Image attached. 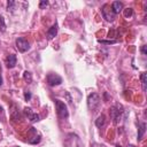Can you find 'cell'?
<instances>
[{
    "instance_id": "1",
    "label": "cell",
    "mask_w": 147,
    "mask_h": 147,
    "mask_svg": "<svg viewBox=\"0 0 147 147\" xmlns=\"http://www.w3.org/2000/svg\"><path fill=\"white\" fill-rule=\"evenodd\" d=\"M109 113H110V117H111L113 122H114L115 124H117V123L122 119L123 114L125 113V110H124V108H123L122 105L116 103L115 106H113V107L109 109Z\"/></svg>"
},
{
    "instance_id": "2",
    "label": "cell",
    "mask_w": 147,
    "mask_h": 147,
    "mask_svg": "<svg viewBox=\"0 0 147 147\" xmlns=\"http://www.w3.org/2000/svg\"><path fill=\"white\" fill-rule=\"evenodd\" d=\"M101 105V98L98 93H91L87 96V107L91 111H95Z\"/></svg>"
},
{
    "instance_id": "3",
    "label": "cell",
    "mask_w": 147,
    "mask_h": 147,
    "mask_svg": "<svg viewBox=\"0 0 147 147\" xmlns=\"http://www.w3.org/2000/svg\"><path fill=\"white\" fill-rule=\"evenodd\" d=\"M55 107H56V113H57L60 118H67L69 116L67 105L63 101H61L59 99H55Z\"/></svg>"
},
{
    "instance_id": "4",
    "label": "cell",
    "mask_w": 147,
    "mask_h": 147,
    "mask_svg": "<svg viewBox=\"0 0 147 147\" xmlns=\"http://www.w3.org/2000/svg\"><path fill=\"white\" fill-rule=\"evenodd\" d=\"M101 13H102V16H103V18H105L106 21L113 22V21L115 20L116 14L111 10V7H110L109 5H103V7H102V9H101Z\"/></svg>"
},
{
    "instance_id": "5",
    "label": "cell",
    "mask_w": 147,
    "mask_h": 147,
    "mask_svg": "<svg viewBox=\"0 0 147 147\" xmlns=\"http://www.w3.org/2000/svg\"><path fill=\"white\" fill-rule=\"evenodd\" d=\"M16 48H17L21 53H24V52H26V51L30 49V42H29L25 38L20 37V38L16 39Z\"/></svg>"
},
{
    "instance_id": "6",
    "label": "cell",
    "mask_w": 147,
    "mask_h": 147,
    "mask_svg": "<svg viewBox=\"0 0 147 147\" xmlns=\"http://www.w3.org/2000/svg\"><path fill=\"white\" fill-rule=\"evenodd\" d=\"M47 79V83L49 86H56V85H60L62 83V77L59 76L57 74H54V72H49L46 77Z\"/></svg>"
},
{
    "instance_id": "7",
    "label": "cell",
    "mask_w": 147,
    "mask_h": 147,
    "mask_svg": "<svg viewBox=\"0 0 147 147\" xmlns=\"http://www.w3.org/2000/svg\"><path fill=\"white\" fill-rule=\"evenodd\" d=\"M28 136L30 137L29 138V142L30 144H38L40 141V134L37 132V130L34 127H30L29 132H28Z\"/></svg>"
},
{
    "instance_id": "8",
    "label": "cell",
    "mask_w": 147,
    "mask_h": 147,
    "mask_svg": "<svg viewBox=\"0 0 147 147\" xmlns=\"http://www.w3.org/2000/svg\"><path fill=\"white\" fill-rule=\"evenodd\" d=\"M24 114L26 115V117H28V118L30 119V122H32V123L38 122V121L40 119V116H39L37 113H33L32 109L29 108V107H25V108H24Z\"/></svg>"
},
{
    "instance_id": "9",
    "label": "cell",
    "mask_w": 147,
    "mask_h": 147,
    "mask_svg": "<svg viewBox=\"0 0 147 147\" xmlns=\"http://www.w3.org/2000/svg\"><path fill=\"white\" fill-rule=\"evenodd\" d=\"M57 30H59V25H57V23L53 24V25L49 28V30L47 31V38H48V39H53V38L56 36Z\"/></svg>"
},
{
    "instance_id": "10",
    "label": "cell",
    "mask_w": 147,
    "mask_h": 147,
    "mask_svg": "<svg viewBox=\"0 0 147 147\" xmlns=\"http://www.w3.org/2000/svg\"><path fill=\"white\" fill-rule=\"evenodd\" d=\"M16 62H17V57H16V55L15 54H10V55H8V57H7V68H9V69H11V68H14L15 65H16Z\"/></svg>"
},
{
    "instance_id": "11",
    "label": "cell",
    "mask_w": 147,
    "mask_h": 147,
    "mask_svg": "<svg viewBox=\"0 0 147 147\" xmlns=\"http://www.w3.org/2000/svg\"><path fill=\"white\" fill-rule=\"evenodd\" d=\"M111 10L115 13V14H119L122 10H123V3L121 1H114L111 3Z\"/></svg>"
},
{
    "instance_id": "12",
    "label": "cell",
    "mask_w": 147,
    "mask_h": 147,
    "mask_svg": "<svg viewBox=\"0 0 147 147\" xmlns=\"http://www.w3.org/2000/svg\"><path fill=\"white\" fill-rule=\"evenodd\" d=\"M145 132H146V123H140L139 127H138V140L139 141L142 139Z\"/></svg>"
},
{
    "instance_id": "13",
    "label": "cell",
    "mask_w": 147,
    "mask_h": 147,
    "mask_svg": "<svg viewBox=\"0 0 147 147\" xmlns=\"http://www.w3.org/2000/svg\"><path fill=\"white\" fill-rule=\"evenodd\" d=\"M140 80H141V85H142V91L146 92V90H147V74L146 72H141Z\"/></svg>"
},
{
    "instance_id": "14",
    "label": "cell",
    "mask_w": 147,
    "mask_h": 147,
    "mask_svg": "<svg viewBox=\"0 0 147 147\" xmlns=\"http://www.w3.org/2000/svg\"><path fill=\"white\" fill-rule=\"evenodd\" d=\"M105 123H106V116H105L103 114H101V115L95 119V125H96L98 127H102V126L105 125Z\"/></svg>"
},
{
    "instance_id": "15",
    "label": "cell",
    "mask_w": 147,
    "mask_h": 147,
    "mask_svg": "<svg viewBox=\"0 0 147 147\" xmlns=\"http://www.w3.org/2000/svg\"><path fill=\"white\" fill-rule=\"evenodd\" d=\"M23 78H24V80L26 82V83H31L32 82V75H31V72L30 71H24V74H23Z\"/></svg>"
},
{
    "instance_id": "16",
    "label": "cell",
    "mask_w": 147,
    "mask_h": 147,
    "mask_svg": "<svg viewBox=\"0 0 147 147\" xmlns=\"http://www.w3.org/2000/svg\"><path fill=\"white\" fill-rule=\"evenodd\" d=\"M20 118H21V116H20V113H18V110H15V111H13L11 113V119L13 121H20Z\"/></svg>"
},
{
    "instance_id": "17",
    "label": "cell",
    "mask_w": 147,
    "mask_h": 147,
    "mask_svg": "<svg viewBox=\"0 0 147 147\" xmlns=\"http://www.w3.org/2000/svg\"><path fill=\"white\" fill-rule=\"evenodd\" d=\"M0 31L1 32L6 31V24H5V20L2 17V15H0Z\"/></svg>"
},
{
    "instance_id": "18",
    "label": "cell",
    "mask_w": 147,
    "mask_h": 147,
    "mask_svg": "<svg viewBox=\"0 0 147 147\" xmlns=\"http://www.w3.org/2000/svg\"><path fill=\"white\" fill-rule=\"evenodd\" d=\"M133 15V9L132 8H125L124 9V16L125 17H131Z\"/></svg>"
},
{
    "instance_id": "19",
    "label": "cell",
    "mask_w": 147,
    "mask_h": 147,
    "mask_svg": "<svg viewBox=\"0 0 147 147\" xmlns=\"http://www.w3.org/2000/svg\"><path fill=\"white\" fill-rule=\"evenodd\" d=\"M98 41H99L100 44H105V45H111V44L117 42V40H115V39H113V40H101V39H99Z\"/></svg>"
},
{
    "instance_id": "20",
    "label": "cell",
    "mask_w": 147,
    "mask_h": 147,
    "mask_svg": "<svg viewBox=\"0 0 147 147\" xmlns=\"http://www.w3.org/2000/svg\"><path fill=\"white\" fill-rule=\"evenodd\" d=\"M14 6H15V1H13V0H9V1L7 2V9H8V10L13 11Z\"/></svg>"
},
{
    "instance_id": "21",
    "label": "cell",
    "mask_w": 147,
    "mask_h": 147,
    "mask_svg": "<svg viewBox=\"0 0 147 147\" xmlns=\"http://www.w3.org/2000/svg\"><path fill=\"white\" fill-rule=\"evenodd\" d=\"M31 96H32V94H31V92H29V91H26V92L24 93V99H25V101H29V100L31 99Z\"/></svg>"
},
{
    "instance_id": "22",
    "label": "cell",
    "mask_w": 147,
    "mask_h": 147,
    "mask_svg": "<svg viewBox=\"0 0 147 147\" xmlns=\"http://www.w3.org/2000/svg\"><path fill=\"white\" fill-rule=\"evenodd\" d=\"M91 147H107L106 145H103V144H98V142H93V144H91Z\"/></svg>"
},
{
    "instance_id": "23",
    "label": "cell",
    "mask_w": 147,
    "mask_h": 147,
    "mask_svg": "<svg viewBox=\"0 0 147 147\" xmlns=\"http://www.w3.org/2000/svg\"><path fill=\"white\" fill-rule=\"evenodd\" d=\"M48 5V1H46V0H42V1H40V3H39V7L40 8H44V7H46Z\"/></svg>"
},
{
    "instance_id": "24",
    "label": "cell",
    "mask_w": 147,
    "mask_h": 147,
    "mask_svg": "<svg viewBox=\"0 0 147 147\" xmlns=\"http://www.w3.org/2000/svg\"><path fill=\"white\" fill-rule=\"evenodd\" d=\"M141 53H142V55H146L147 54V52H146V45H142L141 46Z\"/></svg>"
},
{
    "instance_id": "25",
    "label": "cell",
    "mask_w": 147,
    "mask_h": 147,
    "mask_svg": "<svg viewBox=\"0 0 147 147\" xmlns=\"http://www.w3.org/2000/svg\"><path fill=\"white\" fill-rule=\"evenodd\" d=\"M64 94H65V96H67V100H68V102H69V103H71V101H72V100H71V96H70V94H69L68 92H65Z\"/></svg>"
},
{
    "instance_id": "26",
    "label": "cell",
    "mask_w": 147,
    "mask_h": 147,
    "mask_svg": "<svg viewBox=\"0 0 147 147\" xmlns=\"http://www.w3.org/2000/svg\"><path fill=\"white\" fill-rule=\"evenodd\" d=\"M0 115H1L2 119L5 121V113H3V109H2V107H1V106H0Z\"/></svg>"
},
{
    "instance_id": "27",
    "label": "cell",
    "mask_w": 147,
    "mask_h": 147,
    "mask_svg": "<svg viewBox=\"0 0 147 147\" xmlns=\"http://www.w3.org/2000/svg\"><path fill=\"white\" fill-rule=\"evenodd\" d=\"M127 147H136V146H134V145H131V144H130V145H127Z\"/></svg>"
},
{
    "instance_id": "28",
    "label": "cell",
    "mask_w": 147,
    "mask_h": 147,
    "mask_svg": "<svg viewBox=\"0 0 147 147\" xmlns=\"http://www.w3.org/2000/svg\"><path fill=\"white\" fill-rule=\"evenodd\" d=\"M2 84V78H1V76H0V85Z\"/></svg>"
},
{
    "instance_id": "29",
    "label": "cell",
    "mask_w": 147,
    "mask_h": 147,
    "mask_svg": "<svg viewBox=\"0 0 147 147\" xmlns=\"http://www.w3.org/2000/svg\"><path fill=\"white\" fill-rule=\"evenodd\" d=\"M115 147H122V146H121V145H119V144H117V145H116V146H115Z\"/></svg>"
}]
</instances>
